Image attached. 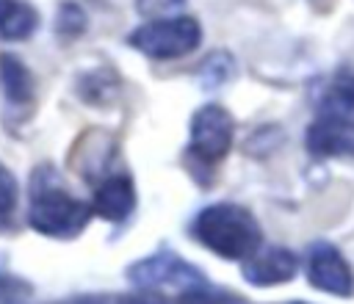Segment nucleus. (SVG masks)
Here are the masks:
<instances>
[{"label": "nucleus", "mask_w": 354, "mask_h": 304, "mask_svg": "<svg viewBox=\"0 0 354 304\" xmlns=\"http://www.w3.org/2000/svg\"><path fill=\"white\" fill-rule=\"evenodd\" d=\"M191 235L199 246L224 260L246 263L263 249V229L257 218L235 202H213L202 207L191 221Z\"/></svg>", "instance_id": "1"}, {"label": "nucleus", "mask_w": 354, "mask_h": 304, "mask_svg": "<svg viewBox=\"0 0 354 304\" xmlns=\"http://www.w3.org/2000/svg\"><path fill=\"white\" fill-rule=\"evenodd\" d=\"M91 216H94L91 205L72 196L58 182H39V188L30 196V207H28L30 229H36L44 238H55V240L77 238L88 227Z\"/></svg>", "instance_id": "2"}, {"label": "nucleus", "mask_w": 354, "mask_h": 304, "mask_svg": "<svg viewBox=\"0 0 354 304\" xmlns=\"http://www.w3.org/2000/svg\"><path fill=\"white\" fill-rule=\"evenodd\" d=\"M202 41V25L196 17L177 14L166 19L141 22L127 33V44L152 61H174L191 55Z\"/></svg>", "instance_id": "3"}, {"label": "nucleus", "mask_w": 354, "mask_h": 304, "mask_svg": "<svg viewBox=\"0 0 354 304\" xmlns=\"http://www.w3.org/2000/svg\"><path fill=\"white\" fill-rule=\"evenodd\" d=\"M232 135H235V122L232 113L218 105V102H207L202 108L194 111L191 124H188V155H194L202 163H218L230 146H232Z\"/></svg>", "instance_id": "4"}, {"label": "nucleus", "mask_w": 354, "mask_h": 304, "mask_svg": "<svg viewBox=\"0 0 354 304\" xmlns=\"http://www.w3.org/2000/svg\"><path fill=\"white\" fill-rule=\"evenodd\" d=\"M127 279L133 285H138L141 290H152V287H183V290H196V287H207L205 274L185 263L180 254H174L171 249H158L155 254L133 263L127 268Z\"/></svg>", "instance_id": "5"}, {"label": "nucleus", "mask_w": 354, "mask_h": 304, "mask_svg": "<svg viewBox=\"0 0 354 304\" xmlns=\"http://www.w3.org/2000/svg\"><path fill=\"white\" fill-rule=\"evenodd\" d=\"M304 274L315 290H324V293L340 296V298L354 296V271H351L348 260L343 257V251L329 240H315L307 249Z\"/></svg>", "instance_id": "6"}, {"label": "nucleus", "mask_w": 354, "mask_h": 304, "mask_svg": "<svg viewBox=\"0 0 354 304\" xmlns=\"http://www.w3.org/2000/svg\"><path fill=\"white\" fill-rule=\"evenodd\" d=\"M296 274H299V257L285 246L260 249L243 263V279L257 287H274L290 282Z\"/></svg>", "instance_id": "7"}, {"label": "nucleus", "mask_w": 354, "mask_h": 304, "mask_svg": "<svg viewBox=\"0 0 354 304\" xmlns=\"http://www.w3.org/2000/svg\"><path fill=\"white\" fill-rule=\"evenodd\" d=\"M91 210H94V216H100L111 224L124 221L136 210V185H133L130 174L116 171V174L102 177L94 188Z\"/></svg>", "instance_id": "8"}, {"label": "nucleus", "mask_w": 354, "mask_h": 304, "mask_svg": "<svg viewBox=\"0 0 354 304\" xmlns=\"http://www.w3.org/2000/svg\"><path fill=\"white\" fill-rule=\"evenodd\" d=\"M315 119L354 127V69H337L315 102Z\"/></svg>", "instance_id": "9"}, {"label": "nucleus", "mask_w": 354, "mask_h": 304, "mask_svg": "<svg viewBox=\"0 0 354 304\" xmlns=\"http://www.w3.org/2000/svg\"><path fill=\"white\" fill-rule=\"evenodd\" d=\"M304 144L313 158H354V127L313 119Z\"/></svg>", "instance_id": "10"}, {"label": "nucleus", "mask_w": 354, "mask_h": 304, "mask_svg": "<svg viewBox=\"0 0 354 304\" xmlns=\"http://www.w3.org/2000/svg\"><path fill=\"white\" fill-rule=\"evenodd\" d=\"M0 83L8 105L28 108L33 102V75L17 55H0Z\"/></svg>", "instance_id": "11"}, {"label": "nucleus", "mask_w": 354, "mask_h": 304, "mask_svg": "<svg viewBox=\"0 0 354 304\" xmlns=\"http://www.w3.org/2000/svg\"><path fill=\"white\" fill-rule=\"evenodd\" d=\"M36 28H39V11L25 0H11V6L6 11V19L0 25V39L22 41V39L33 36Z\"/></svg>", "instance_id": "12"}, {"label": "nucleus", "mask_w": 354, "mask_h": 304, "mask_svg": "<svg viewBox=\"0 0 354 304\" xmlns=\"http://www.w3.org/2000/svg\"><path fill=\"white\" fill-rule=\"evenodd\" d=\"M88 19H86V11L77 6V3H61L58 8V17H55V33L61 39H75L86 30Z\"/></svg>", "instance_id": "13"}, {"label": "nucleus", "mask_w": 354, "mask_h": 304, "mask_svg": "<svg viewBox=\"0 0 354 304\" xmlns=\"http://www.w3.org/2000/svg\"><path fill=\"white\" fill-rule=\"evenodd\" d=\"M188 0H136V11L149 22V19H166L177 17L185 8Z\"/></svg>", "instance_id": "14"}, {"label": "nucleus", "mask_w": 354, "mask_h": 304, "mask_svg": "<svg viewBox=\"0 0 354 304\" xmlns=\"http://www.w3.org/2000/svg\"><path fill=\"white\" fill-rule=\"evenodd\" d=\"M17 196H19L17 177L11 174L8 166L0 163V218H6V216L17 207Z\"/></svg>", "instance_id": "15"}, {"label": "nucleus", "mask_w": 354, "mask_h": 304, "mask_svg": "<svg viewBox=\"0 0 354 304\" xmlns=\"http://www.w3.org/2000/svg\"><path fill=\"white\" fill-rule=\"evenodd\" d=\"M180 304H232L227 296L213 293L210 287H196V290H185L180 296Z\"/></svg>", "instance_id": "16"}, {"label": "nucleus", "mask_w": 354, "mask_h": 304, "mask_svg": "<svg viewBox=\"0 0 354 304\" xmlns=\"http://www.w3.org/2000/svg\"><path fill=\"white\" fill-rule=\"evenodd\" d=\"M119 304H166L160 296H155V293H130V296H122L119 298Z\"/></svg>", "instance_id": "17"}, {"label": "nucleus", "mask_w": 354, "mask_h": 304, "mask_svg": "<svg viewBox=\"0 0 354 304\" xmlns=\"http://www.w3.org/2000/svg\"><path fill=\"white\" fill-rule=\"evenodd\" d=\"M61 304H108V298L105 296H77V298H69Z\"/></svg>", "instance_id": "18"}, {"label": "nucleus", "mask_w": 354, "mask_h": 304, "mask_svg": "<svg viewBox=\"0 0 354 304\" xmlns=\"http://www.w3.org/2000/svg\"><path fill=\"white\" fill-rule=\"evenodd\" d=\"M8 6H11V0H0V25H3V19H6V11H8Z\"/></svg>", "instance_id": "19"}, {"label": "nucleus", "mask_w": 354, "mask_h": 304, "mask_svg": "<svg viewBox=\"0 0 354 304\" xmlns=\"http://www.w3.org/2000/svg\"><path fill=\"white\" fill-rule=\"evenodd\" d=\"M288 304H307V301H288Z\"/></svg>", "instance_id": "20"}]
</instances>
